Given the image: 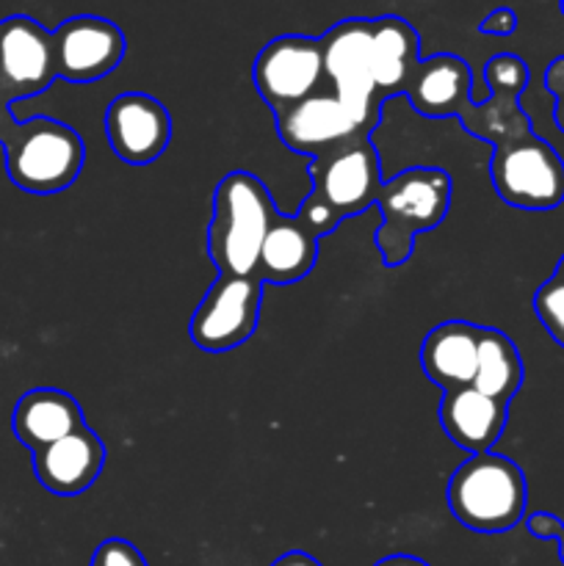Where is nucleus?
Returning <instances> with one entry per match:
<instances>
[{
    "mask_svg": "<svg viewBox=\"0 0 564 566\" xmlns=\"http://www.w3.org/2000/svg\"><path fill=\"white\" fill-rule=\"evenodd\" d=\"M274 219V199L258 177L249 171H230L221 177L208 227V254L219 274H258L260 249Z\"/></svg>",
    "mask_w": 564,
    "mask_h": 566,
    "instance_id": "obj_1",
    "label": "nucleus"
},
{
    "mask_svg": "<svg viewBox=\"0 0 564 566\" xmlns=\"http://www.w3.org/2000/svg\"><path fill=\"white\" fill-rule=\"evenodd\" d=\"M313 191L299 208V219L318 238L337 230L346 216L376 205L382 191V164L370 138H354L321 158L307 160Z\"/></svg>",
    "mask_w": 564,
    "mask_h": 566,
    "instance_id": "obj_2",
    "label": "nucleus"
},
{
    "mask_svg": "<svg viewBox=\"0 0 564 566\" xmlns=\"http://www.w3.org/2000/svg\"><path fill=\"white\" fill-rule=\"evenodd\" d=\"M448 509L476 534H506L525 517L529 486L512 459L476 453L448 479Z\"/></svg>",
    "mask_w": 564,
    "mask_h": 566,
    "instance_id": "obj_3",
    "label": "nucleus"
},
{
    "mask_svg": "<svg viewBox=\"0 0 564 566\" xmlns=\"http://www.w3.org/2000/svg\"><path fill=\"white\" fill-rule=\"evenodd\" d=\"M451 205V177L435 166H412L382 182L376 208L382 224L376 230V247L387 269H398L412 254V241L420 232L442 224Z\"/></svg>",
    "mask_w": 564,
    "mask_h": 566,
    "instance_id": "obj_4",
    "label": "nucleus"
},
{
    "mask_svg": "<svg viewBox=\"0 0 564 566\" xmlns=\"http://www.w3.org/2000/svg\"><path fill=\"white\" fill-rule=\"evenodd\" d=\"M6 149V171L28 193H59L77 180L86 144L70 125L50 116L17 122Z\"/></svg>",
    "mask_w": 564,
    "mask_h": 566,
    "instance_id": "obj_5",
    "label": "nucleus"
},
{
    "mask_svg": "<svg viewBox=\"0 0 564 566\" xmlns=\"http://www.w3.org/2000/svg\"><path fill=\"white\" fill-rule=\"evenodd\" d=\"M490 160L495 193L520 210H553L564 202V160L529 125L498 138Z\"/></svg>",
    "mask_w": 564,
    "mask_h": 566,
    "instance_id": "obj_6",
    "label": "nucleus"
},
{
    "mask_svg": "<svg viewBox=\"0 0 564 566\" xmlns=\"http://www.w3.org/2000/svg\"><path fill=\"white\" fill-rule=\"evenodd\" d=\"M321 55L330 92L352 111L365 136H370L382 122V105L370 75V20L354 17L337 22L321 36Z\"/></svg>",
    "mask_w": 564,
    "mask_h": 566,
    "instance_id": "obj_7",
    "label": "nucleus"
},
{
    "mask_svg": "<svg viewBox=\"0 0 564 566\" xmlns=\"http://www.w3.org/2000/svg\"><path fill=\"white\" fill-rule=\"evenodd\" d=\"M260 304H263V282L258 276L219 274L188 324L194 346L210 354L243 346L258 329Z\"/></svg>",
    "mask_w": 564,
    "mask_h": 566,
    "instance_id": "obj_8",
    "label": "nucleus"
},
{
    "mask_svg": "<svg viewBox=\"0 0 564 566\" xmlns=\"http://www.w3.org/2000/svg\"><path fill=\"white\" fill-rule=\"evenodd\" d=\"M252 81L274 114L324 92L326 72L321 39L299 33L271 39L254 59Z\"/></svg>",
    "mask_w": 564,
    "mask_h": 566,
    "instance_id": "obj_9",
    "label": "nucleus"
},
{
    "mask_svg": "<svg viewBox=\"0 0 564 566\" xmlns=\"http://www.w3.org/2000/svg\"><path fill=\"white\" fill-rule=\"evenodd\" d=\"M55 72L70 83H92L111 75L125 55V33L94 14L70 17L53 31Z\"/></svg>",
    "mask_w": 564,
    "mask_h": 566,
    "instance_id": "obj_10",
    "label": "nucleus"
},
{
    "mask_svg": "<svg viewBox=\"0 0 564 566\" xmlns=\"http://www.w3.org/2000/svg\"><path fill=\"white\" fill-rule=\"evenodd\" d=\"M274 119L280 142L296 155H307V160L321 158L354 138H370L365 136L352 111L330 88L291 105V108L276 111Z\"/></svg>",
    "mask_w": 564,
    "mask_h": 566,
    "instance_id": "obj_11",
    "label": "nucleus"
},
{
    "mask_svg": "<svg viewBox=\"0 0 564 566\" xmlns=\"http://www.w3.org/2000/svg\"><path fill=\"white\" fill-rule=\"evenodd\" d=\"M55 77L53 33L22 14L0 22V88L17 103L42 94Z\"/></svg>",
    "mask_w": 564,
    "mask_h": 566,
    "instance_id": "obj_12",
    "label": "nucleus"
},
{
    "mask_svg": "<svg viewBox=\"0 0 564 566\" xmlns=\"http://www.w3.org/2000/svg\"><path fill=\"white\" fill-rule=\"evenodd\" d=\"M105 136L116 158L130 166H147L169 147L171 116L149 94H119L105 111Z\"/></svg>",
    "mask_w": 564,
    "mask_h": 566,
    "instance_id": "obj_13",
    "label": "nucleus"
},
{
    "mask_svg": "<svg viewBox=\"0 0 564 566\" xmlns=\"http://www.w3.org/2000/svg\"><path fill=\"white\" fill-rule=\"evenodd\" d=\"M105 446L88 426H81L64 440L33 453V473L39 484L61 497H75L92 490L105 464Z\"/></svg>",
    "mask_w": 564,
    "mask_h": 566,
    "instance_id": "obj_14",
    "label": "nucleus"
},
{
    "mask_svg": "<svg viewBox=\"0 0 564 566\" xmlns=\"http://www.w3.org/2000/svg\"><path fill=\"white\" fill-rule=\"evenodd\" d=\"M404 97L431 119L462 116L473 105V72L468 61L453 53L431 55L418 64Z\"/></svg>",
    "mask_w": 564,
    "mask_h": 566,
    "instance_id": "obj_15",
    "label": "nucleus"
},
{
    "mask_svg": "<svg viewBox=\"0 0 564 566\" xmlns=\"http://www.w3.org/2000/svg\"><path fill=\"white\" fill-rule=\"evenodd\" d=\"M484 326L468 321H446L426 335L420 346V365L431 385L442 392L464 390L473 385L479 365V343Z\"/></svg>",
    "mask_w": 564,
    "mask_h": 566,
    "instance_id": "obj_16",
    "label": "nucleus"
},
{
    "mask_svg": "<svg viewBox=\"0 0 564 566\" xmlns=\"http://www.w3.org/2000/svg\"><path fill=\"white\" fill-rule=\"evenodd\" d=\"M420 64V36L401 17L370 20V75L379 105L407 92Z\"/></svg>",
    "mask_w": 564,
    "mask_h": 566,
    "instance_id": "obj_17",
    "label": "nucleus"
},
{
    "mask_svg": "<svg viewBox=\"0 0 564 566\" xmlns=\"http://www.w3.org/2000/svg\"><path fill=\"white\" fill-rule=\"evenodd\" d=\"M81 426H86L81 403L70 392L55 390V387L28 390L17 401L14 415H11V429H14L17 440L31 453L64 440Z\"/></svg>",
    "mask_w": 564,
    "mask_h": 566,
    "instance_id": "obj_18",
    "label": "nucleus"
},
{
    "mask_svg": "<svg viewBox=\"0 0 564 566\" xmlns=\"http://www.w3.org/2000/svg\"><path fill=\"white\" fill-rule=\"evenodd\" d=\"M506 418L509 403L481 396L473 387L446 392L440 401V423L448 440L470 451V457L492 451L506 429Z\"/></svg>",
    "mask_w": 564,
    "mask_h": 566,
    "instance_id": "obj_19",
    "label": "nucleus"
},
{
    "mask_svg": "<svg viewBox=\"0 0 564 566\" xmlns=\"http://www.w3.org/2000/svg\"><path fill=\"white\" fill-rule=\"evenodd\" d=\"M315 258H318V235L304 224L299 216H282L271 221L269 235H265L263 249H260L258 280L263 282H296L313 271Z\"/></svg>",
    "mask_w": 564,
    "mask_h": 566,
    "instance_id": "obj_20",
    "label": "nucleus"
},
{
    "mask_svg": "<svg viewBox=\"0 0 564 566\" xmlns=\"http://www.w3.org/2000/svg\"><path fill=\"white\" fill-rule=\"evenodd\" d=\"M523 385V359L518 346L503 332L484 326L479 343V365H476L473 390L487 398L509 403Z\"/></svg>",
    "mask_w": 564,
    "mask_h": 566,
    "instance_id": "obj_21",
    "label": "nucleus"
},
{
    "mask_svg": "<svg viewBox=\"0 0 564 566\" xmlns=\"http://www.w3.org/2000/svg\"><path fill=\"white\" fill-rule=\"evenodd\" d=\"M534 313L547 329V335L564 348V287L556 282H542L534 293Z\"/></svg>",
    "mask_w": 564,
    "mask_h": 566,
    "instance_id": "obj_22",
    "label": "nucleus"
},
{
    "mask_svg": "<svg viewBox=\"0 0 564 566\" xmlns=\"http://www.w3.org/2000/svg\"><path fill=\"white\" fill-rule=\"evenodd\" d=\"M92 566H149V564L133 542L105 539L103 545L94 551Z\"/></svg>",
    "mask_w": 564,
    "mask_h": 566,
    "instance_id": "obj_23",
    "label": "nucleus"
},
{
    "mask_svg": "<svg viewBox=\"0 0 564 566\" xmlns=\"http://www.w3.org/2000/svg\"><path fill=\"white\" fill-rule=\"evenodd\" d=\"M525 528H529V534L536 536V539H558V536L564 534L562 520H558L556 514H547V512L529 514Z\"/></svg>",
    "mask_w": 564,
    "mask_h": 566,
    "instance_id": "obj_24",
    "label": "nucleus"
},
{
    "mask_svg": "<svg viewBox=\"0 0 564 566\" xmlns=\"http://www.w3.org/2000/svg\"><path fill=\"white\" fill-rule=\"evenodd\" d=\"M514 28H518V14L512 9H495L479 22V31L490 36H509Z\"/></svg>",
    "mask_w": 564,
    "mask_h": 566,
    "instance_id": "obj_25",
    "label": "nucleus"
},
{
    "mask_svg": "<svg viewBox=\"0 0 564 566\" xmlns=\"http://www.w3.org/2000/svg\"><path fill=\"white\" fill-rule=\"evenodd\" d=\"M271 566H324L318 558H313L310 553L304 551H291V553H282Z\"/></svg>",
    "mask_w": 564,
    "mask_h": 566,
    "instance_id": "obj_26",
    "label": "nucleus"
},
{
    "mask_svg": "<svg viewBox=\"0 0 564 566\" xmlns=\"http://www.w3.org/2000/svg\"><path fill=\"white\" fill-rule=\"evenodd\" d=\"M374 566H429V564H426L424 558L407 556V553H396V556L382 558V562H376Z\"/></svg>",
    "mask_w": 564,
    "mask_h": 566,
    "instance_id": "obj_27",
    "label": "nucleus"
},
{
    "mask_svg": "<svg viewBox=\"0 0 564 566\" xmlns=\"http://www.w3.org/2000/svg\"><path fill=\"white\" fill-rule=\"evenodd\" d=\"M551 282H556V285L564 287V254H562V260H558V263H556V271H553Z\"/></svg>",
    "mask_w": 564,
    "mask_h": 566,
    "instance_id": "obj_28",
    "label": "nucleus"
},
{
    "mask_svg": "<svg viewBox=\"0 0 564 566\" xmlns=\"http://www.w3.org/2000/svg\"><path fill=\"white\" fill-rule=\"evenodd\" d=\"M553 116H556V125L562 127V133H564V97L556 99V111H553Z\"/></svg>",
    "mask_w": 564,
    "mask_h": 566,
    "instance_id": "obj_29",
    "label": "nucleus"
},
{
    "mask_svg": "<svg viewBox=\"0 0 564 566\" xmlns=\"http://www.w3.org/2000/svg\"><path fill=\"white\" fill-rule=\"evenodd\" d=\"M558 558H562V564H564V534L562 536H558Z\"/></svg>",
    "mask_w": 564,
    "mask_h": 566,
    "instance_id": "obj_30",
    "label": "nucleus"
}]
</instances>
